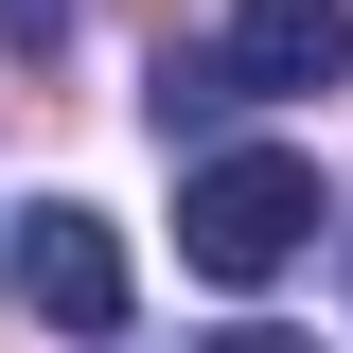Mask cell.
<instances>
[{"label":"cell","mask_w":353,"mask_h":353,"mask_svg":"<svg viewBox=\"0 0 353 353\" xmlns=\"http://www.w3.org/2000/svg\"><path fill=\"white\" fill-rule=\"evenodd\" d=\"M318 248V159L301 141H230V159L176 176V265H212V283H283Z\"/></svg>","instance_id":"obj_1"},{"label":"cell","mask_w":353,"mask_h":353,"mask_svg":"<svg viewBox=\"0 0 353 353\" xmlns=\"http://www.w3.org/2000/svg\"><path fill=\"white\" fill-rule=\"evenodd\" d=\"M0 265H18V318H53V336H124V230H106V212L53 194Z\"/></svg>","instance_id":"obj_2"},{"label":"cell","mask_w":353,"mask_h":353,"mask_svg":"<svg viewBox=\"0 0 353 353\" xmlns=\"http://www.w3.org/2000/svg\"><path fill=\"white\" fill-rule=\"evenodd\" d=\"M212 71H230V106H301V88L353 71V0H230Z\"/></svg>","instance_id":"obj_3"},{"label":"cell","mask_w":353,"mask_h":353,"mask_svg":"<svg viewBox=\"0 0 353 353\" xmlns=\"http://www.w3.org/2000/svg\"><path fill=\"white\" fill-rule=\"evenodd\" d=\"M0 53H18V71H53V53H71V0H0Z\"/></svg>","instance_id":"obj_4"},{"label":"cell","mask_w":353,"mask_h":353,"mask_svg":"<svg viewBox=\"0 0 353 353\" xmlns=\"http://www.w3.org/2000/svg\"><path fill=\"white\" fill-rule=\"evenodd\" d=\"M212 353H318V336H283V318H230V336H212Z\"/></svg>","instance_id":"obj_5"}]
</instances>
